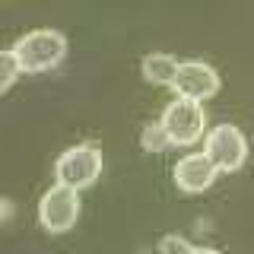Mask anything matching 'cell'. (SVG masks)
<instances>
[{
    "instance_id": "1",
    "label": "cell",
    "mask_w": 254,
    "mask_h": 254,
    "mask_svg": "<svg viewBox=\"0 0 254 254\" xmlns=\"http://www.w3.org/2000/svg\"><path fill=\"white\" fill-rule=\"evenodd\" d=\"M16 64L22 73H42V70L58 67L67 54V35L58 29H32L16 38L13 45Z\"/></svg>"
},
{
    "instance_id": "5",
    "label": "cell",
    "mask_w": 254,
    "mask_h": 254,
    "mask_svg": "<svg viewBox=\"0 0 254 254\" xmlns=\"http://www.w3.org/2000/svg\"><path fill=\"white\" fill-rule=\"evenodd\" d=\"M76 216H79V190L54 181L42 194V200H38V222H42V229L51 235H61L76 226Z\"/></svg>"
},
{
    "instance_id": "11",
    "label": "cell",
    "mask_w": 254,
    "mask_h": 254,
    "mask_svg": "<svg viewBox=\"0 0 254 254\" xmlns=\"http://www.w3.org/2000/svg\"><path fill=\"white\" fill-rule=\"evenodd\" d=\"M190 251H194V245L185 235H165L159 242V254H190Z\"/></svg>"
},
{
    "instance_id": "7",
    "label": "cell",
    "mask_w": 254,
    "mask_h": 254,
    "mask_svg": "<svg viewBox=\"0 0 254 254\" xmlns=\"http://www.w3.org/2000/svg\"><path fill=\"white\" fill-rule=\"evenodd\" d=\"M216 175L219 172L206 153H188L175 165V185L185 190V194H200V190H206L216 181Z\"/></svg>"
},
{
    "instance_id": "6",
    "label": "cell",
    "mask_w": 254,
    "mask_h": 254,
    "mask_svg": "<svg viewBox=\"0 0 254 254\" xmlns=\"http://www.w3.org/2000/svg\"><path fill=\"white\" fill-rule=\"evenodd\" d=\"M172 89H175V95L203 102V99L219 92V73L206 61H181L178 73L172 79Z\"/></svg>"
},
{
    "instance_id": "4",
    "label": "cell",
    "mask_w": 254,
    "mask_h": 254,
    "mask_svg": "<svg viewBox=\"0 0 254 254\" xmlns=\"http://www.w3.org/2000/svg\"><path fill=\"white\" fill-rule=\"evenodd\" d=\"M203 153L216 165V172H238L248 159V140L242 127L235 124H216L203 137Z\"/></svg>"
},
{
    "instance_id": "9",
    "label": "cell",
    "mask_w": 254,
    "mask_h": 254,
    "mask_svg": "<svg viewBox=\"0 0 254 254\" xmlns=\"http://www.w3.org/2000/svg\"><path fill=\"white\" fill-rule=\"evenodd\" d=\"M140 146L146 149V153H162L165 146H172V140H169V133H165L162 121H149L146 127H143V130H140Z\"/></svg>"
},
{
    "instance_id": "3",
    "label": "cell",
    "mask_w": 254,
    "mask_h": 254,
    "mask_svg": "<svg viewBox=\"0 0 254 254\" xmlns=\"http://www.w3.org/2000/svg\"><path fill=\"white\" fill-rule=\"evenodd\" d=\"M162 127L169 133V140L175 146H190L203 137V127H206V111L200 102L185 99V95H175V99L165 105L162 111Z\"/></svg>"
},
{
    "instance_id": "10",
    "label": "cell",
    "mask_w": 254,
    "mask_h": 254,
    "mask_svg": "<svg viewBox=\"0 0 254 254\" xmlns=\"http://www.w3.org/2000/svg\"><path fill=\"white\" fill-rule=\"evenodd\" d=\"M19 64H16V54L13 48H6V51H0V92H6L10 86L16 83V76H19Z\"/></svg>"
},
{
    "instance_id": "12",
    "label": "cell",
    "mask_w": 254,
    "mask_h": 254,
    "mask_svg": "<svg viewBox=\"0 0 254 254\" xmlns=\"http://www.w3.org/2000/svg\"><path fill=\"white\" fill-rule=\"evenodd\" d=\"M190 254H222V251H216V248H203V245H194V251Z\"/></svg>"
},
{
    "instance_id": "8",
    "label": "cell",
    "mask_w": 254,
    "mask_h": 254,
    "mask_svg": "<svg viewBox=\"0 0 254 254\" xmlns=\"http://www.w3.org/2000/svg\"><path fill=\"white\" fill-rule=\"evenodd\" d=\"M178 58L169 51H149L146 58H143L140 64V70H143V76L149 79V83H156V86H172V79L175 73H178Z\"/></svg>"
},
{
    "instance_id": "2",
    "label": "cell",
    "mask_w": 254,
    "mask_h": 254,
    "mask_svg": "<svg viewBox=\"0 0 254 254\" xmlns=\"http://www.w3.org/2000/svg\"><path fill=\"white\" fill-rule=\"evenodd\" d=\"M102 175V149L95 143H76V146L64 149L54 162V178L58 185H67L73 190H83L95 185V178Z\"/></svg>"
}]
</instances>
